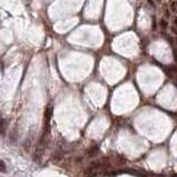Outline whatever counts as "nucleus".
I'll return each mask as SVG.
<instances>
[{
	"label": "nucleus",
	"mask_w": 177,
	"mask_h": 177,
	"mask_svg": "<svg viewBox=\"0 0 177 177\" xmlns=\"http://www.w3.org/2000/svg\"><path fill=\"white\" fill-rule=\"evenodd\" d=\"M51 115H52V107H51V105H49L47 107V109H46V112H45V119H46L47 125L49 124V120H50ZM47 125H46V126H47Z\"/></svg>",
	"instance_id": "nucleus-1"
},
{
	"label": "nucleus",
	"mask_w": 177,
	"mask_h": 177,
	"mask_svg": "<svg viewBox=\"0 0 177 177\" xmlns=\"http://www.w3.org/2000/svg\"><path fill=\"white\" fill-rule=\"evenodd\" d=\"M7 125H8V122L6 119L0 120V134L1 135H5L6 129H7Z\"/></svg>",
	"instance_id": "nucleus-2"
},
{
	"label": "nucleus",
	"mask_w": 177,
	"mask_h": 177,
	"mask_svg": "<svg viewBox=\"0 0 177 177\" xmlns=\"http://www.w3.org/2000/svg\"><path fill=\"white\" fill-rule=\"evenodd\" d=\"M159 25H160V27H162V29H163V30H166L167 27H168V22H167L166 19H160Z\"/></svg>",
	"instance_id": "nucleus-3"
},
{
	"label": "nucleus",
	"mask_w": 177,
	"mask_h": 177,
	"mask_svg": "<svg viewBox=\"0 0 177 177\" xmlns=\"http://www.w3.org/2000/svg\"><path fill=\"white\" fill-rule=\"evenodd\" d=\"M170 10L174 11V12L177 10V2L175 1V0H173V1L170 2Z\"/></svg>",
	"instance_id": "nucleus-4"
},
{
	"label": "nucleus",
	"mask_w": 177,
	"mask_h": 177,
	"mask_svg": "<svg viewBox=\"0 0 177 177\" xmlns=\"http://www.w3.org/2000/svg\"><path fill=\"white\" fill-rule=\"evenodd\" d=\"M0 172L1 173H5L6 172V164H5L4 160L0 159Z\"/></svg>",
	"instance_id": "nucleus-5"
},
{
	"label": "nucleus",
	"mask_w": 177,
	"mask_h": 177,
	"mask_svg": "<svg viewBox=\"0 0 177 177\" xmlns=\"http://www.w3.org/2000/svg\"><path fill=\"white\" fill-rule=\"evenodd\" d=\"M164 14H165V17H166L167 19L170 17V12H169V10H168V8H164Z\"/></svg>",
	"instance_id": "nucleus-6"
},
{
	"label": "nucleus",
	"mask_w": 177,
	"mask_h": 177,
	"mask_svg": "<svg viewBox=\"0 0 177 177\" xmlns=\"http://www.w3.org/2000/svg\"><path fill=\"white\" fill-rule=\"evenodd\" d=\"M174 27H177V17H174Z\"/></svg>",
	"instance_id": "nucleus-7"
},
{
	"label": "nucleus",
	"mask_w": 177,
	"mask_h": 177,
	"mask_svg": "<svg viewBox=\"0 0 177 177\" xmlns=\"http://www.w3.org/2000/svg\"><path fill=\"white\" fill-rule=\"evenodd\" d=\"M148 2H149L150 6H153V7H154V6H155V5H154V2H153V1H152V0H148Z\"/></svg>",
	"instance_id": "nucleus-8"
},
{
	"label": "nucleus",
	"mask_w": 177,
	"mask_h": 177,
	"mask_svg": "<svg viewBox=\"0 0 177 177\" xmlns=\"http://www.w3.org/2000/svg\"><path fill=\"white\" fill-rule=\"evenodd\" d=\"M172 177H177V175H174V176H172Z\"/></svg>",
	"instance_id": "nucleus-9"
},
{
	"label": "nucleus",
	"mask_w": 177,
	"mask_h": 177,
	"mask_svg": "<svg viewBox=\"0 0 177 177\" xmlns=\"http://www.w3.org/2000/svg\"><path fill=\"white\" fill-rule=\"evenodd\" d=\"M176 42H177V39H176Z\"/></svg>",
	"instance_id": "nucleus-10"
},
{
	"label": "nucleus",
	"mask_w": 177,
	"mask_h": 177,
	"mask_svg": "<svg viewBox=\"0 0 177 177\" xmlns=\"http://www.w3.org/2000/svg\"><path fill=\"white\" fill-rule=\"evenodd\" d=\"M176 86H177V84H176Z\"/></svg>",
	"instance_id": "nucleus-11"
}]
</instances>
